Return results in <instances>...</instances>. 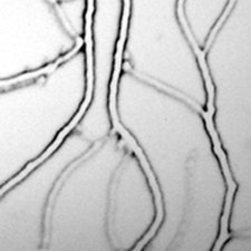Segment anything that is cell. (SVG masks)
Here are the masks:
<instances>
[{
  "instance_id": "obj_1",
  "label": "cell",
  "mask_w": 251,
  "mask_h": 251,
  "mask_svg": "<svg viewBox=\"0 0 251 251\" xmlns=\"http://www.w3.org/2000/svg\"><path fill=\"white\" fill-rule=\"evenodd\" d=\"M83 42L80 39L77 40V43H76V46L73 48V50L67 52V54H65L62 57H59L58 59H56L55 62H52L50 64H48L47 66L40 68L38 71H34V72H29V73H25V74H22L17 76V77H14V78H10V79H3L2 83H1V86L3 90L7 87H10V86H15V85H18V84H23L25 82H30V80H35L36 78H39L42 77V76H45L50 74V73L55 72L56 68H57L59 65H62L63 63L66 62L70 58H72L73 56H74L76 52L78 51V50L82 46Z\"/></svg>"
},
{
  "instance_id": "obj_2",
  "label": "cell",
  "mask_w": 251,
  "mask_h": 251,
  "mask_svg": "<svg viewBox=\"0 0 251 251\" xmlns=\"http://www.w3.org/2000/svg\"><path fill=\"white\" fill-rule=\"evenodd\" d=\"M52 6H54V8L56 9V13H57L59 19L62 20L63 25L66 27V29L71 32V34H74V29H73V27L71 26L70 24V20H68V18L65 16L64 11L62 10V8H60V6L58 5V1H60V0H48Z\"/></svg>"
}]
</instances>
